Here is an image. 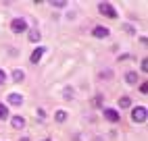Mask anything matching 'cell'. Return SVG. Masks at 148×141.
I'll list each match as a JSON object with an SVG mask.
<instances>
[{"mask_svg":"<svg viewBox=\"0 0 148 141\" xmlns=\"http://www.w3.org/2000/svg\"><path fill=\"white\" fill-rule=\"evenodd\" d=\"M98 11H100V15H104L108 19H115L117 17V11L113 8V4H108V2H100V4H98Z\"/></svg>","mask_w":148,"mask_h":141,"instance_id":"cell-1","label":"cell"},{"mask_svg":"<svg viewBox=\"0 0 148 141\" xmlns=\"http://www.w3.org/2000/svg\"><path fill=\"white\" fill-rule=\"evenodd\" d=\"M134 123H146V106H136L132 112Z\"/></svg>","mask_w":148,"mask_h":141,"instance_id":"cell-2","label":"cell"},{"mask_svg":"<svg viewBox=\"0 0 148 141\" xmlns=\"http://www.w3.org/2000/svg\"><path fill=\"white\" fill-rule=\"evenodd\" d=\"M11 29L15 33H23L27 29V21H25V19H15V21L11 23Z\"/></svg>","mask_w":148,"mask_h":141,"instance_id":"cell-3","label":"cell"},{"mask_svg":"<svg viewBox=\"0 0 148 141\" xmlns=\"http://www.w3.org/2000/svg\"><path fill=\"white\" fill-rule=\"evenodd\" d=\"M8 104H13V106H21L23 104V96H19V94H8Z\"/></svg>","mask_w":148,"mask_h":141,"instance_id":"cell-4","label":"cell"},{"mask_svg":"<svg viewBox=\"0 0 148 141\" xmlns=\"http://www.w3.org/2000/svg\"><path fill=\"white\" fill-rule=\"evenodd\" d=\"M108 33L111 31H108L106 27H94V31H92L94 37H108Z\"/></svg>","mask_w":148,"mask_h":141,"instance_id":"cell-5","label":"cell"},{"mask_svg":"<svg viewBox=\"0 0 148 141\" xmlns=\"http://www.w3.org/2000/svg\"><path fill=\"white\" fill-rule=\"evenodd\" d=\"M104 118L111 120V123H119V114H117L115 110H108V108L104 110Z\"/></svg>","mask_w":148,"mask_h":141,"instance_id":"cell-6","label":"cell"},{"mask_svg":"<svg viewBox=\"0 0 148 141\" xmlns=\"http://www.w3.org/2000/svg\"><path fill=\"white\" fill-rule=\"evenodd\" d=\"M44 52H46L44 48H38V50H34V54H32V62H34V64H36V62H40V58L44 56Z\"/></svg>","mask_w":148,"mask_h":141,"instance_id":"cell-7","label":"cell"},{"mask_svg":"<svg viewBox=\"0 0 148 141\" xmlns=\"http://www.w3.org/2000/svg\"><path fill=\"white\" fill-rule=\"evenodd\" d=\"M11 120H13L11 125H13L15 129H21V127H25V118H21V116H13Z\"/></svg>","mask_w":148,"mask_h":141,"instance_id":"cell-8","label":"cell"},{"mask_svg":"<svg viewBox=\"0 0 148 141\" xmlns=\"http://www.w3.org/2000/svg\"><path fill=\"white\" fill-rule=\"evenodd\" d=\"M125 81L130 83V85L138 83V73H127V75H125Z\"/></svg>","mask_w":148,"mask_h":141,"instance_id":"cell-9","label":"cell"},{"mask_svg":"<svg viewBox=\"0 0 148 141\" xmlns=\"http://www.w3.org/2000/svg\"><path fill=\"white\" fill-rule=\"evenodd\" d=\"M23 77H25V73H23L21 68H17V70H13V79H15L17 83H19V81H23Z\"/></svg>","mask_w":148,"mask_h":141,"instance_id":"cell-10","label":"cell"},{"mask_svg":"<svg viewBox=\"0 0 148 141\" xmlns=\"http://www.w3.org/2000/svg\"><path fill=\"white\" fill-rule=\"evenodd\" d=\"M29 42H40V31H38V29L29 31Z\"/></svg>","mask_w":148,"mask_h":141,"instance_id":"cell-11","label":"cell"},{"mask_svg":"<svg viewBox=\"0 0 148 141\" xmlns=\"http://www.w3.org/2000/svg\"><path fill=\"white\" fill-rule=\"evenodd\" d=\"M8 118V108L4 104H0V120H6Z\"/></svg>","mask_w":148,"mask_h":141,"instance_id":"cell-12","label":"cell"},{"mask_svg":"<svg viewBox=\"0 0 148 141\" xmlns=\"http://www.w3.org/2000/svg\"><path fill=\"white\" fill-rule=\"evenodd\" d=\"M54 120H58V123H65V120H67V112H63V110H58V112L54 114Z\"/></svg>","mask_w":148,"mask_h":141,"instance_id":"cell-13","label":"cell"},{"mask_svg":"<svg viewBox=\"0 0 148 141\" xmlns=\"http://www.w3.org/2000/svg\"><path fill=\"white\" fill-rule=\"evenodd\" d=\"M119 106H121V108H130V106H132V100L127 98V96L121 98V100H119Z\"/></svg>","mask_w":148,"mask_h":141,"instance_id":"cell-14","label":"cell"},{"mask_svg":"<svg viewBox=\"0 0 148 141\" xmlns=\"http://www.w3.org/2000/svg\"><path fill=\"white\" fill-rule=\"evenodd\" d=\"M100 77H102V79H111L113 73H111V70H104V73H100Z\"/></svg>","mask_w":148,"mask_h":141,"instance_id":"cell-15","label":"cell"},{"mask_svg":"<svg viewBox=\"0 0 148 141\" xmlns=\"http://www.w3.org/2000/svg\"><path fill=\"white\" fill-rule=\"evenodd\" d=\"M52 6H56V8H63V6H67V2H65V0H61V2H52Z\"/></svg>","mask_w":148,"mask_h":141,"instance_id":"cell-16","label":"cell"},{"mask_svg":"<svg viewBox=\"0 0 148 141\" xmlns=\"http://www.w3.org/2000/svg\"><path fill=\"white\" fill-rule=\"evenodd\" d=\"M6 81V73H4V70H0V85H2Z\"/></svg>","mask_w":148,"mask_h":141,"instance_id":"cell-17","label":"cell"},{"mask_svg":"<svg viewBox=\"0 0 148 141\" xmlns=\"http://www.w3.org/2000/svg\"><path fill=\"white\" fill-rule=\"evenodd\" d=\"M146 68H148V60L144 58V60H142V70H144V73H146Z\"/></svg>","mask_w":148,"mask_h":141,"instance_id":"cell-18","label":"cell"},{"mask_svg":"<svg viewBox=\"0 0 148 141\" xmlns=\"http://www.w3.org/2000/svg\"><path fill=\"white\" fill-rule=\"evenodd\" d=\"M140 92H142V94H146V92H148V85H146V83H142V85H140Z\"/></svg>","mask_w":148,"mask_h":141,"instance_id":"cell-19","label":"cell"},{"mask_svg":"<svg viewBox=\"0 0 148 141\" xmlns=\"http://www.w3.org/2000/svg\"><path fill=\"white\" fill-rule=\"evenodd\" d=\"M19 141H29V139H27V137H21V139H19Z\"/></svg>","mask_w":148,"mask_h":141,"instance_id":"cell-20","label":"cell"}]
</instances>
